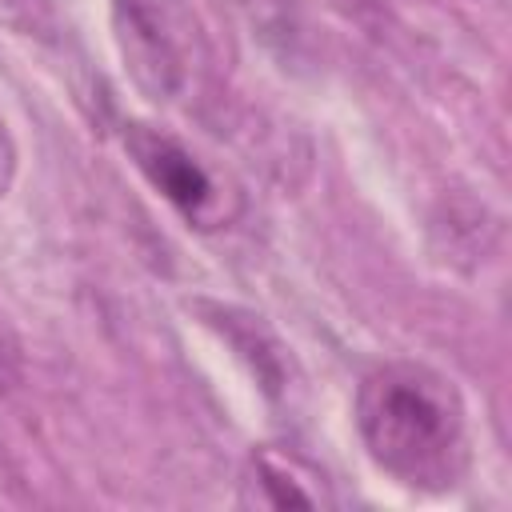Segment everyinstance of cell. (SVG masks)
I'll return each instance as SVG.
<instances>
[{
  "instance_id": "1",
  "label": "cell",
  "mask_w": 512,
  "mask_h": 512,
  "mask_svg": "<svg viewBox=\"0 0 512 512\" xmlns=\"http://www.w3.org/2000/svg\"><path fill=\"white\" fill-rule=\"evenodd\" d=\"M356 436L376 472L408 492H448L472 464L464 396L420 360H388L360 380Z\"/></svg>"
},
{
  "instance_id": "2",
  "label": "cell",
  "mask_w": 512,
  "mask_h": 512,
  "mask_svg": "<svg viewBox=\"0 0 512 512\" xmlns=\"http://www.w3.org/2000/svg\"><path fill=\"white\" fill-rule=\"evenodd\" d=\"M108 24L124 76L144 100L176 108L200 92L208 36L188 0H112Z\"/></svg>"
},
{
  "instance_id": "3",
  "label": "cell",
  "mask_w": 512,
  "mask_h": 512,
  "mask_svg": "<svg viewBox=\"0 0 512 512\" xmlns=\"http://www.w3.org/2000/svg\"><path fill=\"white\" fill-rule=\"evenodd\" d=\"M124 152L136 164V172L180 212L188 228L220 232L240 216V192L232 180L212 172L184 140L156 124H124Z\"/></svg>"
},
{
  "instance_id": "4",
  "label": "cell",
  "mask_w": 512,
  "mask_h": 512,
  "mask_svg": "<svg viewBox=\"0 0 512 512\" xmlns=\"http://www.w3.org/2000/svg\"><path fill=\"white\" fill-rule=\"evenodd\" d=\"M240 500L248 508H324L332 504L324 476L284 448H252L240 476Z\"/></svg>"
},
{
  "instance_id": "5",
  "label": "cell",
  "mask_w": 512,
  "mask_h": 512,
  "mask_svg": "<svg viewBox=\"0 0 512 512\" xmlns=\"http://www.w3.org/2000/svg\"><path fill=\"white\" fill-rule=\"evenodd\" d=\"M248 32L276 56H292L300 44V0H232Z\"/></svg>"
},
{
  "instance_id": "6",
  "label": "cell",
  "mask_w": 512,
  "mask_h": 512,
  "mask_svg": "<svg viewBox=\"0 0 512 512\" xmlns=\"http://www.w3.org/2000/svg\"><path fill=\"white\" fill-rule=\"evenodd\" d=\"M12 180H16V144H12V132L4 124V116H0V200L8 196Z\"/></svg>"
},
{
  "instance_id": "7",
  "label": "cell",
  "mask_w": 512,
  "mask_h": 512,
  "mask_svg": "<svg viewBox=\"0 0 512 512\" xmlns=\"http://www.w3.org/2000/svg\"><path fill=\"white\" fill-rule=\"evenodd\" d=\"M348 4H368V0H348Z\"/></svg>"
}]
</instances>
